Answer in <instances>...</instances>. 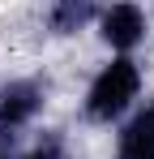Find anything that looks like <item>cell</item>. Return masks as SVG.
Here are the masks:
<instances>
[{
    "label": "cell",
    "instance_id": "6da1fadb",
    "mask_svg": "<svg viewBox=\"0 0 154 159\" xmlns=\"http://www.w3.org/2000/svg\"><path fill=\"white\" fill-rule=\"evenodd\" d=\"M137 95H141V69H137V60L116 56L111 65L99 69V78L90 82V90H86V116L94 125H111V120H120L133 107Z\"/></svg>",
    "mask_w": 154,
    "mask_h": 159
},
{
    "label": "cell",
    "instance_id": "8992f818",
    "mask_svg": "<svg viewBox=\"0 0 154 159\" xmlns=\"http://www.w3.org/2000/svg\"><path fill=\"white\" fill-rule=\"evenodd\" d=\"M26 159H69V155L60 151V142H43V146H34Z\"/></svg>",
    "mask_w": 154,
    "mask_h": 159
},
{
    "label": "cell",
    "instance_id": "5b68a950",
    "mask_svg": "<svg viewBox=\"0 0 154 159\" xmlns=\"http://www.w3.org/2000/svg\"><path fill=\"white\" fill-rule=\"evenodd\" d=\"M90 17H94V0H56L47 26H51V34H73V30H81Z\"/></svg>",
    "mask_w": 154,
    "mask_h": 159
},
{
    "label": "cell",
    "instance_id": "277c9868",
    "mask_svg": "<svg viewBox=\"0 0 154 159\" xmlns=\"http://www.w3.org/2000/svg\"><path fill=\"white\" fill-rule=\"evenodd\" d=\"M120 159H154V103H146L120 129Z\"/></svg>",
    "mask_w": 154,
    "mask_h": 159
},
{
    "label": "cell",
    "instance_id": "52a82bcc",
    "mask_svg": "<svg viewBox=\"0 0 154 159\" xmlns=\"http://www.w3.org/2000/svg\"><path fill=\"white\" fill-rule=\"evenodd\" d=\"M4 138H9V129H4V125H0V146H4Z\"/></svg>",
    "mask_w": 154,
    "mask_h": 159
},
{
    "label": "cell",
    "instance_id": "ba28073f",
    "mask_svg": "<svg viewBox=\"0 0 154 159\" xmlns=\"http://www.w3.org/2000/svg\"><path fill=\"white\" fill-rule=\"evenodd\" d=\"M0 159H9V155H4V151H0Z\"/></svg>",
    "mask_w": 154,
    "mask_h": 159
},
{
    "label": "cell",
    "instance_id": "7a4b0ae2",
    "mask_svg": "<svg viewBox=\"0 0 154 159\" xmlns=\"http://www.w3.org/2000/svg\"><path fill=\"white\" fill-rule=\"evenodd\" d=\"M99 34H103L107 48H116V52H133V48L146 39V13H141L133 0H116V4L103 9Z\"/></svg>",
    "mask_w": 154,
    "mask_h": 159
},
{
    "label": "cell",
    "instance_id": "3957f363",
    "mask_svg": "<svg viewBox=\"0 0 154 159\" xmlns=\"http://www.w3.org/2000/svg\"><path fill=\"white\" fill-rule=\"evenodd\" d=\"M43 112V86L39 82H9L0 86V125L4 129H22Z\"/></svg>",
    "mask_w": 154,
    "mask_h": 159
}]
</instances>
